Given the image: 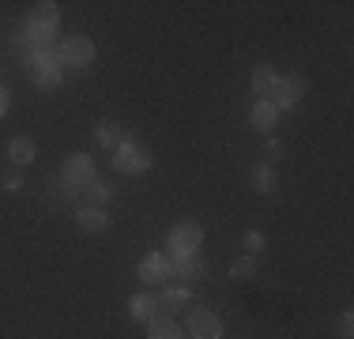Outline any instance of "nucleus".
<instances>
[{
  "label": "nucleus",
  "mask_w": 354,
  "mask_h": 339,
  "mask_svg": "<svg viewBox=\"0 0 354 339\" xmlns=\"http://www.w3.org/2000/svg\"><path fill=\"white\" fill-rule=\"evenodd\" d=\"M200 241H204V226L192 223V219H185V223H177L166 230V245H170V253H196Z\"/></svg>",
  "instance_id": "20e7f679"
},
{
  "label": "nucleus",
  "mask_w": 354,
  "mask_h": 339,
  "mask_svg": "<svg viewBox=\"0 0 354 339\" xmlns=\"http://www.w3.org/2000/svg\"><path fill=\"white\" fill-rule=\"evenodd\" d=\"M136 275L143 279V283H166V257L162 253H151V257L140 260Z\"/></svg>",
  "instance_id": "ddd939ff"
},
{
  "label": "nucleus",
  "mask_w": 354,
  "mask_h": 339,
  "mask_svg": "<svg viewBox=\"0 0 354 339\" xmlns=\"http://www.w3.org/2000/svg\"><path fill=\"white\" fill-rule=\"evenodd\" d=\"M275 87H279V72H275L272 64H260L257 72H252V91H257V95L264 98V102H272Z\"/></svg>",
  "instance_id": "9b49d317"
},
{
  "label": "nucleus",
  "mask_w": 354,
  "mask_h": 339,
  "mask_svg": "<svg viewBox=\"0 0 354 339\" xmlns=\"http://www.w3.org/2000/svg\"><path fill=\"white\" fill-rule=\"evenodd\" d=\"M252 189L264 192V196H272V192H275V170L268 166V163H257V166H252Z\"/></svg>",
  "instance_id": "a211bd4d"
},
{
  "label": "nucleus",
  "mask_w": 354,
  "mask_h": 339,
  "mask_svg": "<svg viewBox=\"0 0 354 339\" xmlns=\"http://www.w3.org/2000/svg\"><path fill=\"white\" fill-rule=\"evenodd\" d=\"M4 189H8V192H19V189H23V177H19V174H8V177H4Z\"/></svg>",
  "instance_id": "a878e982"
},
{
  "label": "nucleus",
  "mask_w": 354,
  "mask_h": 339,
  "mask_svg": "<svg viewBox=\"0 0 354 339\" xmlns=\"http://www.w3.org/2000/svg\"><path fill=\"white\" fill-rule=\"evenodd\" d=\"M306 91H309V83L301 80V75H279V87H275V95H272V106L279 109H294L301 98H306Z\"/></svg>",
  "instance_id": "423d86ee"
},
{
  "label": "nucleus",
  "mask_w": 354,
  "mask_h": 339,
  "mask_svg": "<svg viewBox=\"0 0 354 339\" xmlns=\"http://www.w3.org/2000/svg\"><path fill=\"white\" fill-rule=\"evenodd\" d=\"M83 192H87V196H91V203H106L109 196H113V189H109L106 181H91L87 189H83Z\"/></svg>",
  "instance_id": "412c9836"
},
{
  "label": "nucleus",
  "mask_w": 354,
  "mask_h": 339,
  "mask_svg": "<svg viewBox=\"0 0 354 339\" xmlns=\"http://www.w3.org/2000/svg\"><path fill=\"white\" fill-rule=\"evenodd\" d=\"M204 264H200L196 253H170L166 257V279H200Z\"/></svg>",
  "instance_id": "6e6552de"
},
{
  "label": "nucleus",
  "mask_w": 354,
  "mask_h": 339,
  "mask_svg": "<svg viewBox=\"0 0 354 339\" xmlns=\"http://www.w3.org/2000/svg\"><path fill=\"white\" fill-rule=\"evenodd\" d=\"M252 275H257V260L252 257H241L230 264V279H252Z\"/></svg>",
  "instance_id": "aec40b11"
},
{
  "label": "nucleus",
  "mask_w": 354,
  "mask_h": 339,
  "mask_svg": "<svg viewBox=\"0 0 354 339\" xmlns=\"http://www.w3.org/2000/svg\"><path fill=\"white\" fill-rule=\"evenodd\" d=\"M27 68H30V80H35V87L41 91H53L61 87V57H57V49H30L27 57Z\"/></svg>",
  "instance_id": "f03ea898"
},
{
  "label": "nucleus",
  "mask_w": 354,
  "mask_h": 339,
  "mask_svg": "<svg viewBox=\"0 0 354 339\" xmlns=\"http://www.w3.org/2000/svg\"><path fill=\"white\" fill-rule=\"evenodd\" d=\"M57 57H61L64 68H91V61H95V42L91 38H64Z\"/></svg>",
  "instance_id": "39448f33"
},
{
  "label": "nucleus",
  "mask_w": 354,
  "mask_h": 339,
  "mask_svg": "<svg viewBox=\"0 0 354 339\" xmlns=\"http://www.w3.org/2000/svg\"><path fill=\"white\" fill-rule=\"evenodd\" d=\"M189 336L192 339H223V320L212 309H192L189 313Z\"/></svg>",
  "instance_id": "1a4fd4ad"
},
{
  "label": "nucleus",
  "mask_w": 354,
  "mask_h": 339,
  "mask_svg": "<svg viewBox=\"0 0 354 339\" xmlns=\"http://www.w3.org/2000/svg\"><path fill=\"white\" fill-rule=\"evenodd\" d=\"M75 223H80V230H87V234H106L109 230V215L102 208H80L75 211Z\"/></svg>",
  "instance_id": "9d476101"
},
{
  "label": "nucleus",
  "mask_w": 354,
  "mask_h": 339,
  "mask_svg": "<svg viewBox=\"0 0 354 339\" xmlns=\"http://www.w3.org/2000/svg\"><path fill=\"white\" fill-rule=\"evenodd\" d=\"M57 27H61V12H57V4L53 0H41V4L30 8V19L23 23V34H19L15 46H19L23 53H27V42H35V49H46L49 42H53Z\"/></svg>",
  "instance_id": "f257e3e1"
},
{
  "label": "nucleus",
  "mask_w": 354,
  "mask_h": 339,
  "mask_svg": "<svg viewBox=\"0 0 354 339\" xmlns=\"http://www.w3.org/2000/svg\"><path fill=\"white\" fill-rule=\"evenodd\" d=\"M192 302V291L189 286H166L162 298H158V305H166V309H181V305Z\"/></svg>",
  "instance_id": "6ab92c4d"
},
{
  "label": "nucleus",
  "mask_w": 354,
  "mask_h": 339,
  "mask_svg": "<svg viewBox=\"0 0 354 339\" xmlns=\"http://www.w3.org/2000/svg\"><path fill=\"white\" fill-rule=\"evenodd\" d=\"M245 249H249V257H257V253L264 249V234H260V230H249V234H245Z\"/></svg>",
  "instance_id": "4be33fe9"
},
{
  "label": "nucleus",
  "mask_w": 354,
  "mask_h": 339,
  "mask_svg": "<svg viewBox=\"0 0 354 339\" xmlns=\"http://www.w3.org/2000/svg\"><path fill=\"white\" fill-rule=\"evenodd\" d=\"M91 181H95V158L83 155V151H75V155L64 158V185H72V189H87Z\"/></svg>",
  "instance_id": "0eeeda50"
},
{
  "label": "nucleus",
  "mask_w": 354,
  "mask_h": 339,
  "mask_svg": "<svg viewBox=\"0 0 354 339\" xmlns=\"http://www.w3.org/2000/svg\"><path fill=\"white\" fill-rule=\"evenodd\" d=\"M147 339H181V324L170 317H155L147 320Z\"/></svg>",
  "instance_id": "dca6fc26"
},
{
  "label": "nucleus",
  "mask_w": 354,
  "mask_h": 339,
  "mask_svg": "<svg viewBox=\"0 0 354 339\" xmlns=\"http://www.w3.org/2000/svg\"><path fill=\"white\" fill-rule=\"evenodd\" d=\"M95 136H98V143H102L106 151H117L124 140H129L124 125H117V121H98V125H95Z\"/></svg>",
  "instance_id": "f8f14e48"
},
{
  "label": "nucleus",
  "mask_w": 354,
  "mask_h": 339,
  "mask_svg": "<svg viewBox=\"0 0 354 339\" xmlns=\"http://www.w3.org/2000/svg\"><path fill=\"white\" fill-rule=\"evenodd\" d=\"M275 121H279V109H275L272 102L257 98V106H252V125L268 132V129H275Z\"/></svg>",
  "instance_id": "f3484780"
},
{
  "label": "nucleus",
  "mask_w": 354,
  "mask_h": 339,
  "mask_svg": "<svg viewBox=\"0 0 354 339\" xmlns=\"http://www.w3.org/2000/svg\"><path fill=\"white\" fill-rule=\"evenodd\" d=\"M339 336L354 339V317H351V313H343V317H339Z\"/></svg>",
  "instance_id": "b1692460"
},
{
  "label": "nucleus",
  "mask_w": 354,
  "mask_h": 339,
  "mask_svg": "<svg viewBox=\"0 0 354 339\" xmlns=\"http://www.w3.org/2000/svg\"><path fill=\"white\" fill-rule=\"evenodd\" d=\"M279 155H283V143H279V140H264V158H268V166H272Z\"/></svg>",
  "instance_id": "5701e85b"
},
{
  "label": "nucleus",
  "mask_w": 354,
  "mask_h": 339,
  "mask_svg": "<svg viewBox=\"0 0 354 339\" xmlns=\"http://www.w3.org/2000/svg\"><path fill=\"white\" fill-rule=\"evenodd\" d=\"M151 163H155V158H151L147 151H143L140 143L132 140V136L113 151V170H121V174H147Z\"/></svg>",
  "instance_id": "7ed1b4c3"
},
{
  "label": "nucleus",
  "mask_w": 354,
  "mask_h": 339,
  "mask_svg": "<svg viewBox=\"0 0 354 339\" xmlns=\"http://www.w3.org/2000/svg\"><path fill=\"white\" fill-rule=\"evenodd\" d=\"M8 109H12V91H8L4 83H0V117H4Z\"/></svg>",
  "instance_id": "393cba45"
},
{
  "label": "nucleus",
  "mask_w": 354,
  "mask_h": 339,
  "mask_svg": "<svg viewBox=\"0 0 354 339\" xmlns=\"http://www.w3.org/2000/svg\"><path fill=\"white\" fill-rule=\"evenodd\" d=\"M129 313H132L136 320H143V324H147V320L158 317V298H151V294H136V298L129 302Z\"/></svg>",
  "instance_id": "2eb2a0df"
},
{
  "label": "nucleus",
  "mask_w": 354,
  "mask_h": 339,
  "mask_svg": "<svg viewBox=\"0 0 354 339\" xmlns=\"http://www.w3.org/2000/svg\"><path fill=\"white\" fill-rule=\"evenodd\" d=\"M8 158H12L15 166H30L35 163V143H30L27 136H15V140L8 143Z\"/></svg>",
  "instance_id": "4468645a"
}]
</instances>
